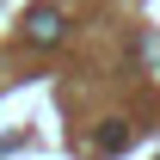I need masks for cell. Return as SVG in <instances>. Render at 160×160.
<instances>
[{"mask_svg":"<svg viewBox=\"0 0 160 160\" xmlns=\"http://www.w3.org/2000/svg\"><path fill=\"white\" fill-rule=\"evenodd\" d=\"M62 37V12H31V43H56Z\"/></svg>","mask_w":160,"mask_h":160,"instance_id":"cell-1","label":"cell"},{"mask_svg":"<svg viewBox=\"0 0 160 160\" xmlns=\"http://www.w3.org/2000/svg\"><path fill=\"white\" fill-rule=\"evenodd\" d=\"M123 142H129V129H123V123H105L99 129V154H117Z\"/></svg>","mask_w":160,"mask_h":160,"instance_id":"cell-2","label":"cell"}]
</instances>
